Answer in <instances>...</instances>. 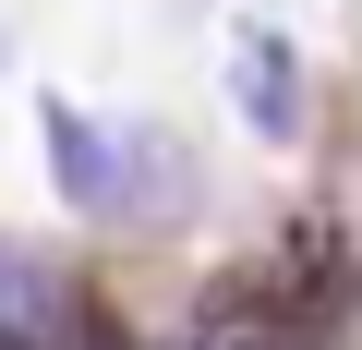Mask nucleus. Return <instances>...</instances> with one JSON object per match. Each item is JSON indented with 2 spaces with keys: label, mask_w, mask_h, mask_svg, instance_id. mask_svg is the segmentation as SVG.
Returning <instances> with one entry per match:
<instances>
[{
  "label": "nucleus",
  "mask_w": 362,
  "mask_h": 350,
  "mask_svg": "<svg viewBox=\"0 0 362 350\" xmlns=\"http://www.w3.org/2000/svg\"><path fill=\"white\" fill-rule=\"evenodd\" d=\"M338 314H350V266H338V242H290V254L230 266V278L194 302V326H181L169 350H326Z\"/></svg>",
  "instance_id": "1"
},
{
  "label": "nucleus",
  "mask_w": 362,
  "mask_h": 350,
  "mask_svg": "<svg viewBox=\"0 0 362 350\" xmlns=\"http://www.w3.org/2000/svg\"><path fill=\"white\" fill-rule=\"evenodd\" d=\"M230 109L266 145H302V61H290L278 25H230Z\"/></svg>",
  "instance_id": "3"
},
{
  "label": "nucleus",
  "mask_w": 362,
  "mask_h": 350,
  "mask_svg": "<svg viewBox=\"0 0 362 350\" xmlns=\"http://www.w3.org/2000/svg\"><path fill=\"white\" fill-rule=\"evenodd\" d=\"M37 109H49V182H61V206H85V218H145V182H133L121 133H97L73 97H37Z\"/></svg>",
  "instance_id": "2"
}]
</instances>
